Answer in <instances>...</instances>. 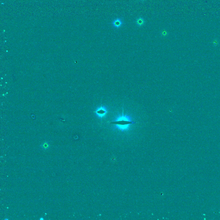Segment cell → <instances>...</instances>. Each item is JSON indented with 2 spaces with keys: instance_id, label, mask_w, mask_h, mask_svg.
<instances>
[{
  "instance_id": "cell-3",
  "label": "cell",
  "mask_w": 220,
  "mask_h": 220,
  "mask_svg": "<svg viewBox=\"0 0 220 220\" xmlns=\"http://www.w3.org/2000/svg\"><path fill=\"white\" fill-rule=\"evenodd\" d=\"M111 23L112 26L116 28H119L123 26L124 24V21L122 18H117L116 19L113 20Z\"/></svg>"
},
{
  "instance_id": "cell-7",
  "label": "cell",
  "mask_w": 220,
  "mask_h": 220,
  "mask_svg": "<svg viewBox=\"0 0 220 220\" xmlns=\"http://www.w3.org/2000/svg\"><path fill=\"white\" fill-rule=\"evenodd\" d=\"M213 44L215 46V47H216V46H217L218 45V40H213Z\"/></svg>"
},
{
  "instance_id": "cell-8",
  "label": "cell",
  "mask_w": 220,
  "mask_h": 220,
  "mask_svg": "<svg viewBox=\"0 0 220 220\" xmlns=\"http://www.w3.org/2000/svg\"><path fill=\"white\" fill-rule=\"evenodd\" d=\"M141 0V1H144L145 0Z\"/></svg>"
},
{
  "instance_id": "cell-6",
  "label": "cell",
  "mask_w": 220,
  "mask_h": 220,
  "mask_svg": "<svg viewBox=\"0 0 220 220\" xmlns=\"http://www.w3.org/2000/svg\"><path fill=\"white\" fill-rule=\"evenodd\" d=\"M161 35L163 36H166V35H168V33L167 32L165 31V30H163L162 32H161Z\"/></svg>"
},
{
  "instance_id": "cell-2",
  "label": "cell",
  "mask_w": 220,
  "mask_h": 220,
  "mask_svg": "<svg viewBox=\"0 0 220 220\" xmlns=\"http://www.w3.org/2000/svg\"><path fill=\"white\" fill-rule=\"evenodd\" d=\"M108 110L104 106H101L97 108L95 112L97 116L99 118H102L105 116L108 113Z\"/></svg>"
},
{
  "instance_id": "cell-5",
  "label": "cell",
  "mask_w": 220,
  "mask_h": 220,
  "mask_svg": "<svg viewBox=\"0 0 220 220\" xmlns=\"http://www.w3.org/2000/svg\"><path fill=\"white\" fill-rule=\"evenodd\" d=\"M42 147L43 148L46 149L48 148L49 147V144L47 143V142H44L42 144Z\"/></svg>"
},
{
  "instance_id": "cell-1",
  "label": "cell",
  "mask_w": 220,
  "mask_h": 220,
  "mask_svg": "<svg viewBox=\"0 0 220 220\" xmlns=\"http://www.w3.org/2000/svg\"><path fill=\"white\" fill-rule=\"evenodd\" d=\"M115 129L121 132H126L129 130L131 125L135 124L131 117L128 115H124V113L119 115L112 123Z\"/></svg>"
},
{
  "instance_id": "cell-4",
  "label": "cell",
  "mask_w": 220,
  "mask_h": 220,
  "mask_svg": "<svg viewBox=\"0 0 220 220\" xmlns=\"http://www.w3.org/2000/svg\"><path fill=\"white\" fill-rule=\"evenodd\" d=\"M136 25H137L138 26L141 27L144 25L145 21L143 18L140 17L136 19Z\"/></svg>"
}]
</instances>
